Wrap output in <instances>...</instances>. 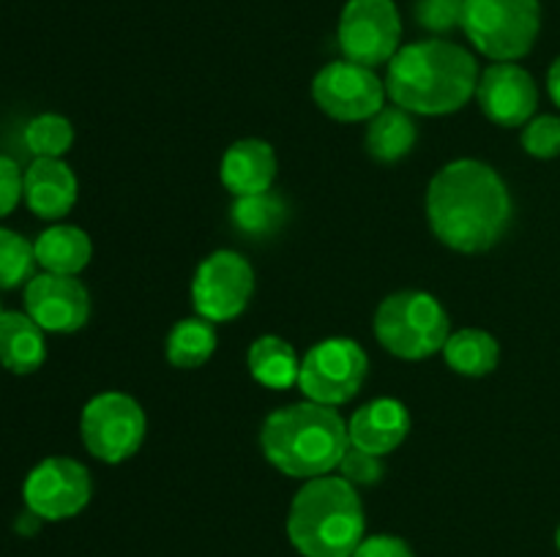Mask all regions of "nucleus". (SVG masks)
Segmentation results:
<instances>
[{
	"label": "nucleus",
	"instance_id": "f257e3e1",
	"mask_svg": "<svg viewBox=\"0 0 560 557\" xmlns=\"http://www.w3.org/2000/svg\"><path fill=\"white\" fill-rule=\"evenodd\" d=\"M427 218L435 238L448 249L479 254L506 235L512 194L490 164L457 158L430 180Z\"/></svg>",
	"mask_w": 560,
	"mask_h": 557
},
{
	"label": "nucleus",
	"instance_id": "f03ea898",
	"mask_svg": "<svg viewBox=\"0 0 560 557\" xmlns=\"http://www.w3.org/2000/svg\"><path fill=\"white\" fill-rule=\"evenodd\" d=\"M479 63L459 44L424 38L388 60L386 93L410 115H452L476 96Z\"/></svg>",
	"mask_w": 560,
	"mask_h": 557
},
{
	"label": "nucleus",
	"instance_id": "7ed1b4c3",
	"mask_svg": "<svg viewBox=\"0 0 560 557\" xmlns=\"http://www.w3.org/2000/svg\"><path fill=\"white\" fill-rule=\"evenodd\" d=\"M260 448L279 473L312 481L339 467L350 448V431L342 415L328 404L299 402L268 415Z\"/></svg>",
	"mask_w": 560,
	"mask_h": 557
},
{
	"label": "nucleus",
	"instance_id": "20e7f679",
	"mask_svg": "<svg viewBox=\"0 0 560 557\" xmlns=\"http://www.w3.org/2000/svg\"><path fill=\"white\" fill-rule=\"evenodd\" d=\"M361 497L342 475L304 481L288 513V538L304 557H353L364 541Z\"/></svg>",
	"mask_w": 560,
	"mask_h": 557
},
{
	"label": "nucleus",
	"instance_id": "39448f33",
	"mask_svg": "<svg viewBox=\"0 0 560 557\" xmlns=\"http://www.w3.org/2000/svg\"><path fill=\"white\" fill-rule=\"evenodd\" d=\"M375 336L392 355L424 360L441 353L452 336V322L441 300L421 289H402L381 300L375 311Z\"/></svg>",
	"mask_w": 560,
	"mask_h": 557
},
{
	"label": "nucleus",
	"instance_id": "423d86ee",
	"mask_svg": "<svg viewBox=\"0 0 560 557\" xmlns=\"http://www.w3.org/2000/svg\"><path fill=\"white\" fill-rule=\"evenodd\" d=\"M539 31V0H465L463 33L495 63L525 58L534 49Z\"/></svg>",
	"mask_w": 560,
	"mask_h": 557
},
{
	"label": "nucleus",
	"instance_id": "0eeeda50",
	"mask_svg": "<svg viewBox=\"0 0 560 557\" xmlns=\"http://www.w3.org/2000/svg\"><path fill=\"white\" fill-rule=\"evenodd\" d=\"M148 420L137 399L129 393L107 391L93 396L82 407L80 437L82 446L98 462L120 464L140 451L145 440Z\"/></svg>",
	"mask_w": 560,
	"mask_h": 557
},
{
	"label": "nucleus",
	"instance_id": "6e6552de",
	"mask_svg": "<svg viewBox=\"0 0 560 557\" xmlns=\"http://www.w3.org/2000/svg\"><path fill=\"white\" fill-rule=\"evenodd\" d=\"M370 375V358L355 339H323L301 360L299 388L310 402L339 404L350 402Z\"/></svg>",
	"mask_w": 560,
	"mask_h": 557
},
{
	"label": "nucleus",
	"instance_id": "1a4fd4ad",
	"mask_svg": "<svg viewBox=\"0 0 560 557\" xmlns=\"http://www.w3.org/2000/svg\"><path fill=\"white\" fill-rule=\"evenodd\" d=\"M337 38L345 60L370 69L388 63L402 42V20L394 0H348L339 14Z\"/></svg>",
	"mask_w": 560,
	"mask_h": 557
},
{
	"label": "nucleus",
	"instance_id": "9d476101",
	"mask_svg": "<svg viewBox=\"0 0 560 557\" xmlns=\"http://www.w3.org/2000/svg\"><path fill=\"white\" fill-rule=\"evenodd\" d=\"M315 104L334 120L359 123L372 120L386 107V82L370 66L353 60H334L312 80Z\"/></svg>",
	"mask_w": 560,
	"mask_h": 557
},
{
	"label": "nucleus",
	"instance_id": "9b49d317",
	"mask_svg": "<svg viewBox=\"0 0 560 557\" xmlns=\"http://www.w3.org/2000/svg\"><path fill=\"white\" fill-rule=\"evenodd\" d=\"M255 293V271L238 251H213L197 265L191 278V304L211 322H230L249 306Z\"/></svg>",
	"mask_w": 560,
	"mask_h": 557
},
{
	"label": "nucleus",
	"instance_id": "f8f14e48",
	"mask_svg": "<svg viewBox=\"0 0 560 557\" xmlns=\"http://www.w3.org/2000/svg\"><path fill=\"white\" fill-rule=\"evenodd\" d=\"M93 481L82 462L71 457H49L27 473L22 500L27 511L44 522H63L77 517L91 502Z\"/></svg>",
	"mask_w": 560,
	"mask_h": 557
},
{
	"label": "nucleus",
	"instance_id": "ddd939ff",
	"mask_svg": "<svg viewBox=\"0 0 560 557\" xmlns=\"http://www.w3.org/2000/svg\"><path fill=\"white\" fill-rule=\"evenodd\" d=\"M476 98L487 118L503 129H517L534 118L539 107V87L530 71L514 60H501L481 71Z\"/></svg>",
	"mask_w": 560,
	"mask_h": 557
},
{
	"label": "nucleus",
	"instance_id": "4468645a",
	"mask_svg": "<svg viewBox=\"0 0 560 557\" xmlns=\"http://www.w3.org/2000/svg\"><path fill=\"white\" fill-rule=\"evenodd\" d=\"M25 311L47 333H74L91 317V293L77 276L44 271L25 284Z\"/></svg>",
	"mask_w": 560,
	"mask_h": 557
},
{
	"label": "nucleus",
	"instance_id": "2eb2a0df",
	"mask_svg": "<svg viewBox=\"0 0 560 557\" xmlns=\"http://www.w3.org/2000/svg\"><path fill=\"white\" fill-rule=\"evenodd\" d=\"M410 413L399 399H375V402L364 404L353 413L348 420L350 446L370 451L375 457H386V453L397 451L410 435Z\"/></svg>",
	"mask_w": 560,
	"mask_h": 557
},
{
	"label": "nucleus",
	"instance_id": "dca6fc26",
	"mask_svg": "<svg viewBox=\"0 0 560 557\" xmlns=\"http://www.w3.org/2000/svg\"><path fill=\"white\" fill-rule=\"evenodd\" d=\"M77 178L63 158H33L25 169V205L47 222H58L74 208Z\"/></svg>",
	"mask_w": 560,
	"mask_h": 557
},
{
	"label": "nucleus",
	"instance_id": "f3484780",
	"mask_svg": "<svg viewBox=\"0 0 560 557\" xmlns=\"http://www.w3.org/2000/svg\"><path fill=\"white\" fill-rule=\"evenodd\" d=\"M222 183L233 197L271 191L277 180V153L266 140H238L222 156Z\"/></svg>",
	"mask_w": 560,
	"mask_h": 557
},
{
	"label": "nucleus",
	"instance_id": "a211bd4d",
	"mask_svg": "<svg viewBox=\"0 0 560 557\" xmlns=\"http://www.w3.org/2000/svg\"><path fill=\"white\" fill-rule=\"evenodd\" d=\"M44 328L27 311H3L0 317V366L11 375H33L47 360Z\"/></svg>",
	"mask_w": 560,
	"mask_h": 557
},
{
	"label": "nucleus",
	"instance_id": "6ab92c4d",
	"mask_svg": "<svg viewBox=\"0 0 560 557\" xmlns=\"http://www.w3.org/2000/svg\"><path fill=\"white\" fill-rule=\"evenodd\" d=\"M33 251H36V262L42 271L77 276L91 262L93 244L85 229L74 227V224H52L33 240Z\"/></svg>",
	"mask_w": 560,
	"mask_h": 557
},
{
	"label": "nucleus",
	"instance_id": "aec40b11",
	"mask_svg": "<svg viewBox=\"0 0 560 557\" xmlns=\"http://www.w3.org/2000/svg\"><path fill=\"white\" fill-rule=\"evenodd\" d=\"M246 364H249V375L262 388L288 391V388L299 386L301 358L293 344L284 342L282 336L268 333V336L255 339L249 347V355H246Z\"/></svg>",
	"mask_w": 560,
	"mask_h": 557
},
{
	"label": "nucleus",
	"instance_id": "412c9836",
	"mask_svg": "<svg viewBox=\"0 0 560 557\" xmlns=\"http://www.w3.org/2000/svg\"><path fill=\"white\" fill-rule=\"evenodd\" d=\"M416 140H419V129L408 109L402 107H383L375 118L370 120L366 129V151L377 158V162H399L413 151Z\"/></svg>",
	"mask_w": 560,
	"mask_h": 557
},
{
	"label": "nucleus",
	"instance_id": "4be33fe9",
	"mask_svg": "<svg viewBox=\"0 0 560 557\" xmlns=\"http://www.w3.org/2000/svg\"><path fill=\"white\" fill-rule=\"evenodd\" d=\"M443 358H446L448 369H454L457 375L485 377L495 371L498 360H501V344L481 328H463L446 339Z\"/></svg>",
	"mask_w": 560,
	"mask_h": 557
},
{
	"label": "nucleus",
	"instance_id": "5701e85b",
	"mask_svg": "<svg viewBox=\"0 0 560 557\" xmlns=\"http://www.w3.org/2000/svg\"><path fill=\"white\" fill-rule=\"evenodd\" d=\"M217 325L206 317H186L170 331L164 355L175 369H197L217 353Z\"/></svg>",
	"mask_w": 560,
	"mask_h": 557
},
{
	"label": "nucleus",
	"instance_id": "b1692460",
	"mask_svg": "<svg viewBox=\"0 0 560 557\" xmlns=\"http://www.w3.org/2000/svg\"><path fill=\"white\" fill-rule=\"evenodd\" d=\"M230 218H233V227L244 233V238H271L288 222V205L273 191L235 197Z\"/></svg>",
	"mask_w": 560,
	"mask_h": 557
},
{
	"label": "nucleus",
	"instance_id": "393cba45",
	"mask_svg": "<svg viewBox=\"0 0 560 557\" xmlns=\"http://www.w3.org/2000/svg\"><path fill=\"white\" fill-rule=\"evenodd\" d=\"M25 145L36 158H63L74 145V126L58 112L36 115L25 126Z\"/></svg>",
	"mask_w": 560,
	"mask_h": 557
},
{
	"label": "nucleus",
	"instance_id": "a878e982",
	"mask_svg": "<svg viewBox=\"0 0 560 557\" xmlns=\"http://www.w3.org/2000/svg\"><path fill=\"white\" fill-rule=\"evenodd\" d=\"M36 251L25 235L0 227V289L25 287L36 276Z\"/></svg>",
	"mask_w": 560,
	"mask_h": 557
},
{
	"label": "nucleus",
	"instance_id": "bb28decb",
	"mask_svg": "<svg viewBox=\"0 0 560 557\" xmlns=\"http://www.w3.org/2000/svg\"><path fill=\"white\" fill-rule=\"evenodd\" d=\"M413 14L427 33L446 36V33L463 27L465 0H416Z\"/></svg>",
	"mask_w": 560,
	"mask_h": 557
},
{
	"label": "nucleus",
	"instance_id": "cd10ccee",
	"mask_svg": "<svg viewBox=\"0 0 560 557\" xmlns=\"http://www.w3.org/2000/svg\"><path fill=\"white\" fill-rule=\"evenodd\" d=\"M525 153L536 158L560 156V118L558 115H539L530 118L523 129Z\"/></svg>",
	"mask_w": 560,
	"mask_h": 557
},
{
	"label": "nucleus",
	"instance_id": "c85d7f7f",
	"mask_svg": "<svg viewBox=\"0 0 560 557\" xmlns=\"http://www.w3.org/2000/svg\"><path fill=\"white\" fill-rule=\"evenodd\" d=\"M339 475H342L348 484L353 486H372L383 478L386 467H383V457H375L370 451H361V448L350 446L345 451L342 462H339Z\"/></svg>",
	"mask_w": 560,
	"mask_h": 557
},
{
	"label": "nucleus",
	"instance_id": "c756f323",
	"mask_svg": "<svg viewBox=\"0 0 560 557\" xmlns=\"http://www.w3.org/2000/svg\"><path fill=\"white\" fill-rule=\"evenodd\" d=\"M25 200V169L9 156H0V218L14 213V208Z\"/></svg>",
	"mask_w": 560,
	"mask_h": 557
},
{
	"label": "nucleus",
	"instance_id": "7c9ffc66",
	"mask_svg": "<svg viewBox=\"0 0 560 557\" xmlns=\"http://www.w3.org/2000/svg\"><path fill=\"white\" fill-rule=\"evenodd\" d=\"M353 557H416L413 549L399 535H364L359 546H355Z\"/></svg>",
	"mask_w": 560,
	"mask_h": 557
},
{
	"label": "nucleus",
	"instance_id": "2f4dec72",
	"mask_svg": "<svg viewBox=\"0 0 560 557\" xmlns=\"http://www.w3.org/2000/svg\"><path fill=\"white\" fill-rule=\"evenodd\" d=\"M547 93H550L552 102L560 107V55L552 60L550 71H547Z\"/></svg>",
	"mask_w": 560,
	"mask_h": 557
},
{
	"label": "nucleus",
	"instance_id": "473e14b6",
	"mask_svg": "<svg viewBox=\"0 0 560 557\" xmlns=\"http://www.w3.org/2000/svg\"><path fill=\"white\" fill-rule=\"evenodd\" d=\"M556 546H558V552H560V524H558V530H556Z\"/></svg>",
	"mask_w": 560,
	"mask_h": 557
},
{
	"label": "nucleus",
	"instance_id": "72a5a7b5",
	"mask_svg": "<svg viewBox=\"0 0 560 557\" xmlns=\"http://www.w3.org/2000/svg\"><path fill=\"white\" fill-rule=\"evenodd\" d=\"M3 311H5V309H3V306H0V317H3Z\"/></svg>",
	"mask_w": 560,
	"mask_h": 557
}]
</instances>
